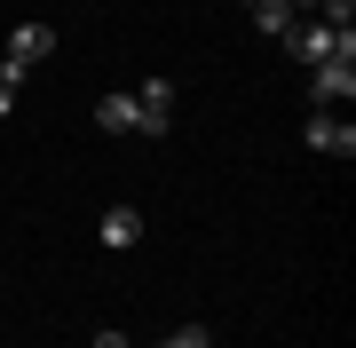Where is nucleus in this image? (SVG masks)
Here are the masks:
<instances>
[{
    "label": "nucleus",
    "instance_id": "8",
    "mask_svg": "<svg viewBox=\"0 0 356 348\" xmlns=\"http://www.w3.org/2000/svg\"><path fill=\"white\" fill-rule=\"evenodd\" d=\"M254 24H261L269 40H285V32H293V8H285V0H254Z\"/></svg>",
    "mask_w": 356,
    "mask_h": 348
},
{
    "label": "nucleus",
    "instance_id": "4",
    "mask_svg": "<svg viewBox=\"0 0 356 348\" xmlns=\"http://www.w3.org/2000/svg\"><path fill=\"white\" fill-rule=\"evenodd\" d=\"M309 95H317V103H348V95H356V64H348V56L309 64Z\"/></svg>",
    "mask_w": 356,
    "mask_h": 348
},
{
    "label": "nucleus",
    "instance_id": "10",
    "mask_svg": "<svg viewBox=\"0 0 356 348\" xmlns=\"http://www.w3.org/2000/svg\"><path fill=\"white\" fill-rule=\"evenodd\" d=\"M16 111V79H0V119H8Z\"/></svg>",
    "mask_w": 356,
    "mask_h": 348
},
{
    "label": "nucleus",
    "instance_id": "13",
    "mask_svg": "<svg viewBox=\"0 0 356 348\" xmlns=\"http://www.w3.org/2000/svg\"><path fill=\"white\" fill-rule=\"evenodd\" d=\"M238 8H254V0H238Z\"/></svg>",
    "mask_w": 356,
    "mask_h": 348
},
{
    "label": "nucleus",
    "instance_id": "2",
    "mask_svg": "<svg viewBox=\"0 0 356 348\" xmlns=\"http://www.w3.org/2000/svg\"><path fill=\"white\" fill-rule=\"evenodd\" d=\"M175 119V79H143L135 88V135H166Z\"/></svg>",
    "mask_w": 356,
    "mask_h": 348
},
{
    "label": "nucleus",
    "instance_id": "7",
    "mask_svg": "<svg viewBox=\"0 0 356 348\" xmlns=\"http://www.w3.org/2000/svg\"><path fill=\"white\" fill-rule=\"evenodd\" d=\"M95 127L103 135H135V95H103V103H95Z\"/></svg>",
    "mask_w": 356,
    "mask_h": 348
},
{
    "label": "nucleus",
    "instance_id": "11",
    "mask_svg": "<svg viewBox=\"0 0 356 348\" xmlns=\"http://www.w3.org/2000/svg\"><path fill=\"white\" fill-rule=\"evenodd\" d=\"M95 348H135V340L127 333H95Z\"/></svg>",
    "mask_w": 356,
    "mask_h": 348
},
{
    "label": "nucleus",
    "instance_id": "6",
    "mask_svg": "<svg viewBox=\"0 0 356 348\" xmlns=\"http://www.w3.org/2000/svg\"><path fill=\"white\" fill-rule=\"evenodd\" d=\"M309 151H332V158H348V151H356V135L341 127V119H325V111H317V119H309Z\"/></svg>",
    "mask_w": 356,
    "mask_h": 348
},
{
    "label": "nucleus",
    "instance_id": "12",
    "mask_svg": "<svg viewBox=\"0 0 356 348\" xmlns=\"http://www.w3.org/2000/svg\"><path fill=\"white\" fill-rule=\"evenodd\" d=\"M285 8H317V0H285Z\"/></svg>",
    "mask_w": 356,
    "mask_h": 348
},
{
    "label": "nucleus",
    "instance_id": "9",
    "mask_svg": "<svg viewBox=\"0 0 356 348\" xmlns=\"http://www.w3.org/2000/svg\"><path fill=\"white\" fill-rule=\"evenodd\" d=\"M166 348H214V333H206V324H175V333H166Z\"/></svg>",
    "mask_w": 356,
    "mask_h": 348
},
{
    "label": "nucleus",
    "instance_id": "5",
    "mask_svg": "<svg viewBox=\"0 0 356 348\" xmlns=\"http://www.w3.org/2000/svg\"><path fill=\"white\" fill-rule=\"evenodd\" d=\"M95 238L111 245V254H127V245L143 238V214H135V206H111V214H103V230H95Z\"/></svg>",
    "mask_w": 356,
    "mask_h": 348
},
{
    "label": "nucleus",
    "instance_id": "3",
    "mask_svg": "<svg viewBox=\"0 0 356 348\" xmlns=\"http://www.w3.org/2000/svg\"><path fill=\"white\" fill-rule=\"evenodd\" d=\"M40 56H56V32L48 24H16V40H8V64H0V79H24Z\"/></svg>",
    "mask_w": 356,
    "mask_h": 348
},
{
    "label": "nucleus",
    "instance_id": "1",
    "mask_svg": "<svg viewBox=\"0 0 356 348\" xmlns=\"http://www.w3.org/2000/svg\"><path fill=\"white\" fill-rule=\"evenodd\" d=\"M285 48L301 56V64H332V56H348V64H356V32H325V24H293Z\"/></svg>",
    "mask_w": 356,
    "mask_h": 348
}]
</instances>
